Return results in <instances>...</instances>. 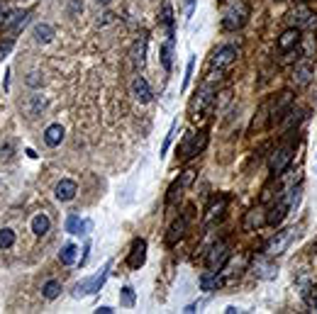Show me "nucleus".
I'll list each match as a JSON object with an SVG mask.
<instances>
[{"mask_svg":"<svg viewBox=\"0 0 317 314\" xmlns=\"http://www.w3.org/2000/svg\"><path fill=\"white\" fill-rule=\"evenodd\" d=\"M76 246L74 244H66L64 249H61V253H59V258H61V263L64 266H71V263H76Z\"/></svg>","mask_w":317,"mask_h":314,"instance_id":"nucleus-29","label":"nucleus"},{"mask_svg":"<svg viewBox=\"0 0 317 314\" xmlns=\"http://www.w3.org/2000/svg\"><path fill=\"white\" fill-rule=\"evenodd\" d=\"M312 73H315V68L310 64H300V66H295L293 81H295V85H308L310 81H312Z\"/></svg>","mask_w":317,"mask_h":314,"instance_id":"nucleus-18","label":"nucleus"},{"mask_svg":"<svg viewBox=\"0 0 317 314\" xmlns=\"http://www.w3.org/2000/svg\"><path fill=\"white\" fill-rule=\"evenodd\" d=\"M42 295L47 297V300H56V297L61 295V283L59 280H47L44 287H42Z\"/></svg>","mask_w":317,"mask_h":314,"instance_id":"nucleus-27","label":"nucleus"},{"mask_svg":"<svg viewBox=\"0 0 317 314\" xmlns=\"http://www.w3.org/2000/svg\"><path fill=\"white\" fill-rule=\"evenodd\" d=\"M98 3H100V5H108V3H110V0H98Z\"/></svg>","mask_w":317,"mask_h":314,"instance_id":"nucleus-39","label":"nucleus"},{"mask_svg":"<svg viewBox=\"0 0 317 314\" xmlns=\"http://www.w3.org/2000/svg\"><path fill=\"white\" fill-rule=\"evenodd\" d=\"M171 56H173V39H168L166 44L161 46V66H164V71H171V68H173Z\"/></svg>","mask_w":317,"mask_h":314,"instance_id":"nucleus-26","label":"nucleus"},{"mask_svg":"<svg viewBox=\"0 0 317 314\" xmlns=\"http://www.w3.org/2000/svg\"><path fill=\"white\" fill-rule=\"evenodd\" d=\"M44 141H47L49 146H59V144L64 141V127H61V124H51V127H47V132H44Z\"/></svg>","mask_w":317,"mask_h":314,"instance_id":"nucleus-20","label":"nucleus"},{"mask_svg":"<svg viewBox=\"0 0 317 314\" xmlns=\"http://www.w3.org/2000/svg\"><path fill=\"white\" fill-rule=\"evenodd\" d=\"M246 17H249V5H246L244 0H239V3H234L232 8L224 12L222 27L227 29V32H237L239 27H244Z\"/></svg>","mask_w":317,"mask_h":314,"instance_id":"nucleus-1","label":"nucleus"},{"mask_svg":"<svg viewBox=\"0 0 317 314\" xmlns=\"http://www.w3.org/2000/svg\"><path fill=\"white\" fill-rule=\"evenodd\" d=\"M49 227H51V222H49L47 214H34V217H32V231H34L37 236H44L49 231Z\"/></svg>","mask_w":317,"mask_h":314,"instance_id":"nucleus-23","label":"nucleus"},{"mask_svg":"<svg viewBox=\"0 0 317 314\" xmlns=\"http://www.w3.org/2000/svg\"><path fill=\"white\" fill-rule=\"evenodd\" d=\"M207 144V134L205 132H198V134H186L183 139V144L178 146V154H181V161H190V158H196Z\"/></svg>","mask_w":317,"mask_h":314,"instance_id":"nucleus-2","label":"nucleus"},{"mask_svg":"<svg viewBox=\"0 0 317 314\" xmlns=\"http://www.w3.org/2000/svg\"><path fill=\"white\" fill-rule=\"evenodd\" d=\"M112 20H115V15H112V12H105L103 20H98V27H105V25H110Z\"/></svg>","mask_w":317,"mask_h":314,"instance_id":"nucleus-35","label":"nucleus"},{"mask_svg":"<svg viewBox=\"0 0 317 314\" xmlns=\"http://www.w3.org/2000/svg\"><path fill=\"white\" fill-rule=\"evenodd\" d=\"M227 258H230V244H227V241H217L205 258L207 270H220L224 263H227Z\"/></svg>","mask_w":317,"mask_h":314,"instance_id":"nucleus-7","label":"nucleus"},{"mask_svg":"<svg viewBox=\"0 0 317 314\" xmlns=\"http://www.w3.org/2000/svg\"><path fill=\"white\" fill-rule=\"evenodd\" d=\"M144 261H147V241L137 239L132 244L130 256H127V266H130L132 270H139L142 266H144Z\"/></svg>","mask_w":317,"mask_h":314,"instance_id":"nucleus-10","label":"nucleus"},{"mask_svg":"<svg viewBox=\"0 0 317 314\" xmlns=\"http://www.w3.org/2000/svg\"><path fill=\"white\" fill-rule=\"evenodd\" d=\"M295 239V229H283V231H276V236L273 239H269V244H266V249H263V253L269 256V258H273V256H280L283 251L290 246V241Z\"/></svg>","mask_w":317,"mask_h":314,"instance_id":"nucleus-3","label":"nucleus"},{"mask_svg":"<svg viewBox=\"0 0 317 314\" xmlns=\"http://www.w3.org/2000/svg\"><path fill=\"white\" fill-rule=\"evenodd\" d=\"M193 178H196V171H186V173L178 178V180H173V185L168 188V197H166V205H168V207H173V205H176V200L181 197V190L193 183Z\"/></svg>","mask_w":317,"mask_h":314,"instance_id":"nucleus-9","label":"nucleus"},{"mask_svg":"<svg viewBox=\"0 0 317 314\" xmlns=\"http://www.w3.org/2000/svg\"><path fill=\"white\" fill-rule=\"evenodd\" d=\"M27 10H10L8 15L3 17L0 22V34H17L20 29L25 27V22H27Z\"/></svg>","mask_w":317,"mask_h":314,"instance_id":"nucleus-4","label":"nucleus"},{"mask_svg":"<svg viewBox=\"0 0 317 314\" xmlns=\"http://www.w3.org/2000/svg\"><path fill=\"white\" fill-rule=\"evenodd\" d=\"M95 312H98V314H112V312H115V309H112V307H98V309H95Z\"/></svg>","mask_w":317,"mask_h":314,"instance_id":"nucleus-36","label":"nucleus"},{"mask_svg":"<svg viewBox=\"0 0 317 314\" xmlns=\"http://www.w3.org/2000/svg\"><path fill=\"white\" fill-rule=\"evenodd\" d=\"M237 59V49L234 46H222L220 51H215V56L210 59V68L213 71H224L230 64H234Z\"/></svg>","mask_w":317,"mask_h":314,"instance_id":"nucleus-8","label":"nucleus"},{"mask_svg":"<svg viewBox=\"0 0 317 314\" xmlns=\"http://www.w3.org/2000/svg\"><path fill=\"white\" fill-rule=\"evenodd\" d=\"M298 44H300V29L298 27L286 29V32L278 37V49L280 51H290V49H295Z\"/></svg>","mask_w":317,"mask_h":314,"instance_id":"nucleus-12","label":"nucleus"},{"mask_svg":"<svg viewBox=\"0 0 317 314\" xmlns=\"http://www.w3.org/2000/svg\"><path fill=\"white\" fill-rule=\"evenodd\" d=\"M303 292V300H305V305L310 309H317V285H308L305 290H300Z\"/></svg>","mask_w":317,"mask_h":314,"instance_id":"nucleus-28","label":"nucleus"},{"mask_svg":"<svg viewBox=\"0 0 317 314\" xmlns=\"http://www.w3.org/2000/svg\"><path fill=\"white\" fill-rule=\"evenodd\" d=\"M293 17L298 20V27H305V29H317V15L312 12V10L303 3L295 12H293Z\"/></svg>","mask_w":317,"mask_h":314,"instance_id":"nucleus-11","label":"nucleus"},{"mask_svg":"<svg viewBox=\"0 0 317 314\" xmlns=\"http://www.w3.org/2000/svg\"><path fill=\"white\" fill-rule=\"evenodd\" d=\"M110 266H112V263L108 261V263L103 266V270H100V273H95L91 280H83V283H78V285H76V290H74V295H76V297H83V295H93V292H98V290L103 287L105 278H108V270H110Z\"/></svg>","mask_w":317,"mask_h":314,"instance_id":"nucleus-5","label":"nucleus"},{"mask_svg":"<svg viewBox=\"0 0 317 314\" xmlns=\"http://www.w3.org/2000/svg\"><path fill=\"white\" fill-rule=\"evenodd\" d=\"M198 309H200V302H198V305H188L183 312H198Z\"/></svg>","mask_w":317,"mask_h":314,"instance_id":"nucleus-37","label":"nucleus"},{"mask_svg":"<svg viewBox=\"0 0 317 314\" xmlns=\"http://www.w3.org/2000/svg\"><path fill=\"white\" fill-rule=\"evenodd\" d=\"M186 227H188L186 217H181V219H176V222L171 224V229H168V234H166V244H168V246H176L178 241L186 236Z\"/></svg>","mask_w":317,"mask_h":314,"instance_id":"nucleus-13","label":"nucleus"},{"mask_svg":"<svg viewBox=\"0 0 317 314\" xmlns=\"http://www.w3.org/2000/svg\"><path fill=\"white\" fill-rule=\"evenodd\" d=\"M132 93H134V98H137L139 102H149L151 100V88H149V83H147V78H142V76L134 78V83H132Z\"/></svg>","mask_w":317,"mask_h":314,"instance_id":"nucleus-15","label":"nucleus"},{"mask_svg":"<svg viewBox=\"0 0 317 314\" xmlns=\"http://www.w3.org/2000/svg\"><path fill=\"white\" fill-rule=\"evenodd\" d=\"M293 151H295V146H293V144H286V146H280L278 151L271 156L269 168H271V173H273V176H280V173L288 168V163L293 161Z\"/></svg>","mask_w":317,"mask_h":314,"instance_id":"nucleus-6","label":"nucleus"},{"mask_svg":"<svg viewBox=\"0 0 317 314\" xmlns=\"http://www.w3.org/2000/svg\"><path fill=\"white\" fill-rule=\"evenodd\" d=\"M85 229H91V222L88 219H81L78 214H71L68 222H66V231L68 234H85Z\"/></svg>","mask_w":317,"mask_h":314,"instance_id":"nucleus-19","label":"nucleus"},{"mask_svg":"<svg viewBox=\"0 0 317 314\" xmlns=\"http://www.w3.org/2000/svg\"><path fill=\"white\" fill-rule=\"evenodd\" d=\"M193 5H196V0H186V8H188V15L193 12Z\"/></svg>","mask_w":317,"mask_h":314,"instance_id":"nucleus-38","label":"nucleus"},{"mask_svg":"<svg viewBox=\"0 0 317 314\" xmlns=\"http://www.w3.org/2000/svg\"><path fill=\"white\" fill-rule=\"evenodd\" d=\"M144 54H147V39H137L134 46H132V64H134V68L144 66Z\"/></svg>","mask_w":317,"mask_h":314,"instance_id":"nucleus-21","label":"nucleus"},{"mask_svg":"<svg viewBox=\"0 0 317 314\" xmlns=\"http://www.w3.org/2000/svg\"><path fill=\"white\" fill-rule=\"evenodd\" d=\"M76 193H78V185L74 180H61V183L56 185V200H61V202H68V200H74Z\"/></svg>","mask_w":317,"mask_h":314,"instance_id":"nucleus-14","label":"nucleus"},{"mask_svg":"<svg viewBox=\"0 0 317 314\" xmlns=\"http://www.w3.org/2000/svg\"><path fill=\"white\" fill-rule=\"evenodd\" d=\"M164 25L168 29V39H173V10L168 3H164Z\"/></svg>","mask_w":317,"mask_h":314,"instance_id":"nucleus-31","label":"nucleus"},{"mask_svg":"<svg viewBox=\"0 0 317 314\" xmlns=\"http://www.w3.org/2000/svg\"><path fill=\"white\" fill-rule=\"evenodd\" d=\"M254 273H256L259 278H266V280H271V278H276V266H271L266 258H261V261H256Z\"/></svg>","mask_w":317,"mask_h":314,"instance_id":"nucleus-24","label":"nucleus"},{"mask_svg":"<svg viewBox=\"0 0 317 314\" xmlns=\"http://www.w3.org/2000/svg\"><path fill=\"white\" fill-rule=\"evenodd\" d=\"M176 122H173V124H171V132H168L166 134V141H164V146H161V156H164V154H166L168 151V146H171V141H173V134H176Z\"/></svg>","mask_w":317,"mask_h":314,"instance_id":"nucleus-33","label":"nucleus"},{"mask_svg":"<svg viewBox=\"0 0 317 314\" xmlns=\"http://www.w3.org/2000/svg\"><path fill=\"white\" fill-rule=\"evenodd\" d=\"M15 244V231L12 229H0V249H10Z\"/></svg>","mask_w":317,"mask_h":314,"instance_id":"nucleus-32","label":"nucleus"},{"mask_svg":"<svg viewBox=\"0 0 317 314\" xmlns=\"http://www.w3.org/2000/svg\"><path fill=\"white\" fill-rule=\"evenodd\" d=\"M120 305L122 307H134V290L130 285H125L120 290Z\"/></svg>","mask_w":317,"mask_h":314,"instance_id":"nucleus-30","label":"nucleus"},{"mask_svg":"<svg viewBox=\"0 0 317 314\" xmlns=\"http://www.w3.org/2000/svg\"><path fill=\"white\" fill-rule=\"evenodd\" d=\"M266 222V214H263V210H252V212L246 214V222H244V229L252 231L254 227H261V224Z\"/></svg>","mask_w":317,"mask_h":314,"instance_id":"nucleus-25","label":"nucleus"},{"mask_svg":"<svg viewBox=\"0 0 317 314\" xmlns=\"http://www.w3.org/2000/svg\"><path fill=\"white\" fill-rule=\"evenodd\" d=\"M300 3H308V0H300Z\"/></svg>","mask_w":317,"mask_h":314,"instance_id":"nucleus-40","label":"nucleus"},{"mask_svg":"<svg viewBox=\"0 0 317 314\" xmlns=\"http://www.w3.org/2000/svg\"><path fill=\"white\" fill-rule=\"evenodd\" d=\"M34 39H37L39 44H49L51 39H54V27L51 25H47V22H39V25H34Z\"/></svg>","mask_w":317,"mask_h":314,"instance_id":"nucleus-17","label":"nucleus"},{"mask_svg":"<svg viewBox=\"0 0 317 314\" xmlns=\"http://www.w3.org/2000/svg\"><path fill=\"white\" fill-rule=\"evenodd\" d=\"M227 195H220V200H213V205L207 207V214H205V224H210V222H215L220 214L224 212V207H227Z\"/></svg>","mask_w":317,"mask_h":314,"instance_id":"nucleus-16","label":"nucleus"},{"mask_svg":"<svg viewBox=\"0 0 317 314\" xmlns=\"http://www.w3.org/2000/svg\"><path fill=\"white\" fill-rule=\"evenodd\" d=\"M10 49H12V39H5V42L0 39V59H3V56H8Z\"/></svg>","mask_w":317,"mask_h":314,"instance_id":"nucleus-34","label":"nucleus"},{"mask_svg":"<svg viewBox=\"0 0 317 314\" xmlns=\"http://www.w3.org/2000/svg\"><path fill=\"white\" fill-rule=\"evenodd\" d=\"M200 287L203 290H215V287H220V270H207V273H203L200 275Z\"/></svg>","mask_w":317,"mask_h":314,"instance_id":"nucleus-22","label":"nucleus"}]
</instances>
